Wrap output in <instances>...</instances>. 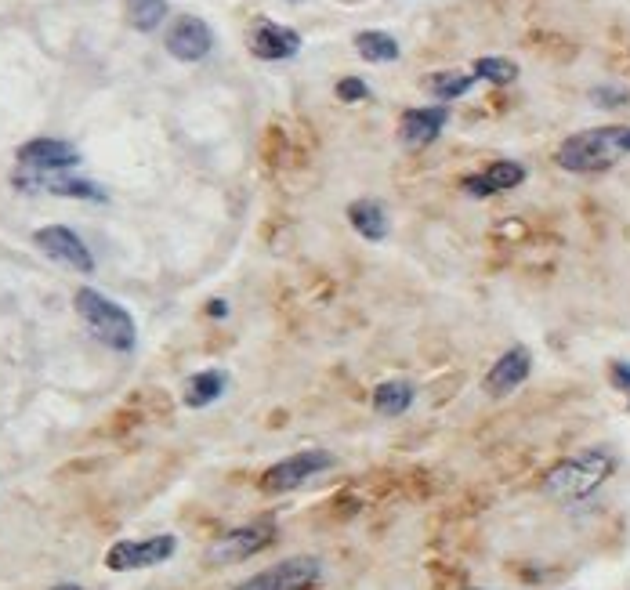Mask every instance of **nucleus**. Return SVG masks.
I'll return each mask as SVG.
<instances>
[{
	"label": "nucleus",
	"instance_id": "f257e3e1",
	"mask_svg": "<svg viewBox=\"0 0 630 590\" xmlns=\"http://www.w3.org/2000/svg\"><path fill=\"white\" fill-rule=\"evenodd\" d=\"M73 308H77V315L84 319V326L91 330L95 341H102L105 348H113V352H134L138 326H134V315L127 312V308H120L116 301H109V297H102L98 290H91V286L77 290Z\"/></svg>",
	"mask_w": 630,
	"mask_h": 590
},
{
	"label": "nucleus",
	"instance_id": "f03ea898",
	"mask_svg": "<svg viewBox=\"0 0 630 590\" xmlns=\"http://www.w3.org/2000/svg\"><path fill=\"white\" fill-rule=\"evenodd\" d=\"M612 467L616 460L605 453V449H583L576 457L562 460V464H554L551 471L544 475V493L551 500H583V496H591L594 489L602 486L605 478L612 475Z\"/></svg>",
	"mask_w": 630,
	"mask_h": 590
},
{
	"label": "nucleus",
	"instance_id": "7ed1b4c3",
	"mask_svg": "<svg viewBox=\"0 0 630 590\" xmlns=\"http://www.w3.org/2000/svg\"><path fill=\"white\" fill-rule=\"evenodd\" d=\"M623 134L627 127H598V131H580L569 134L562 145H558V167L573 174H598L609 171L612 163L620 160L627 149H623Z\"/></svg>",
	"mask_w": 630,
	"mask_h": 590
},
{
	"label": "nucleus",
	"instance_id": "20e7f679",
	"mask_svg": "<svg viewBox=\"0 0 630 590\" xmlns=\"http://www.w3.org/2000/svg\"><path fill=\"white\" fill-rule=\"evenodd\" d=\"M272 540H276V522H272V518L239 525V529H229L225 536H218V540L210 543L207 554H203V562H207L210 569L239 565V562H247V558H254L258 551H265Z\"/></svg>",
	"mask_w": 630,
	"mask_h": 590
},
{
	"label": "nucleus",
	"instance_id": "39448f33",
	"mask_svg": "<svg viewBox=\"0 0 630 590\" xmlns=\"http://www.w3.org/2000/svg\"><path fill=\"white\" fill-rule=\"evenodd\" d=\"M323 576V565L312 554H297V558H283V562L268 565L258 576L243 580L236 590H312Z\"/></svg>",
	"mask_w": 630,
	"mask_h": 590
},
{
	"label": "nucleus",
	"instance_id": "423d86ee",
	"mask_svg": "<svg viewBox=\"0 0 630 590\" xmlns=\"http://www.w3.org/2000/svg\"><path fill=\"white\" fill-rule=\"evenodd\" d=\"M334 467V457L326 453V449H305V453H294V457L279 460V464H272L261 475V493L276 496V493H290V489L305 486L308 478L323 475V471H330Z\"/></svg>",
	"mask_w": 630,
	"mask_h": 590
},
{
	"label": "nucleus",
	"instance_id": "0eeeda50",
	"mask_svg": "<svg viewBox=\"0 0 630 590\" xmlns=\"http://www.w3.org/2000/svg\"><path fill=\"white\" fill-rule=\"evenodd\" d=\"M178 551L174 536H149V540H120L105 554V569L113 572H134V569H153V565L167 562Z\"/></svg>",
	"mask_w": 630,
	"mask_h": 590
},
{
	"label": "nucleus",
	"instance_id": "6e6552de",
	"mask_svg": "<svg viewBox=\"0 0 630 590\" xmlns=\"http://www.w3.org/2000/svg\"><path fill=\"white\" fill-rule=\"evenodd\" d=\"M33 243H37V247L44 250L51 261H58V265L77 268V272H84V276H91V272H95V257H91L87 243L73 229H66V225H48V229H37V232H33Z\"/></svg>",
	"mask_w": 630,
	"mask_h": 590
},
{
	"label": "nucleus",
	"instance_id": "1a4fd4ad",
	"mask_svg": "<svg viewBox=\"0 0 630 590\" xmlns=\"http://www.w3.org/2000/svg\"><path fill=\"white\" fill-rule=\"evenodd\" d=\"M80 153L77 145L58 142V138H33L19 149V171L26 174H62L77 167Z\"/></svg>",
	"mask_w": 630,
	"mask_h": 590
},
{
	"label": "nucleus",
	"instance_id": "9d476101",
	"mask_svg": "<svg viewBox=\"0 0 630 590\" xmlns=\"http://www.w3.org/2000/svg\"><path fill=\"white\" fill-rule=\"evenodd\" d=\"M529 373H533V355H529V348L515 344V348H507V352L489 366L486 377H482V388H486V395H493V399H504V395H511V391L529 381Z\"/></svg>",
	"mask_w": 630,
	"mask_h": 590
},
{
	"label": "nucleus",
	"instance_id": "9b49d317",
	"mask_svg": "<svg viewBox=\"0 0 630 590\" xmlns=\"http://www.w3.org/2000/svg\"><path fill=\"white\" fill-rule=\"evenodd\" d=\"M210 48H214V29L196 15H182L167 29V51L178 62H200V58L210 55Z\"/></svg>",
	"mask_w": 630,
	"mask_h": 590
},
{
	"label": "nucleus",
	"instance_id": "f8f14e48",
	"mask_svg": "<svg viewBox=\"0 0 630 590\" xmlns=\"http://www.w3.org/2000/svg\"><path fill=\"white\" fill-rule=\"evenodd\" d=\"M250 51L265 62H283V58H294L301 51V33L290 26H279V22L261 19L250 33Z\"/></svg>",
	"mask_w": 630,
	"mask_h": 590
},
{
	"label": "nucleus",
	"instance_id": "ddd939ff",
	"mask_svg": "<svg viewBox=\"0 0 630 590\" xmlns=\"http://www.w3.org/2000/svg\"><path fill=\"white\" fill-rule=\"evenodd\" d=\"M15 189H40V192H51V196H66V200H95V203L105 200V192L98 189L95 181L62 178V174H26V171H15Z\"/></svg>",
	"mask_w": 630,
	"mask_h": 590
},
{
	"label": "nucleus",
	"instance_id": "4468645a",
	"mask_svg": "<svg viewBox=\"0 0 630 590\" xmlns=\"http://www.w3.org/2000/svg\"><path fill=\"white\" fill-rule=\"evenodd\" d=\"M449 124V109L446 105H424V109H406L402 113V145H410V149H424L431 145L435 138L442 134V127Z\"/></svg>",
	"mask_w": 630,
	"mask_h": 590
},
{
	"label": "nucleus",
	"instance_id": "2eb2a0df",
	"mask_svg": "<svg viewBox=\"0 0 630 590\" xmlns=\"http://www.w3.org/2000/svg\"><path fill=\"white\" fill-rule=\"evenodd\" d=\"M525 181V167L515 160H497L489 163L482 174H468L464 178V192L475 196V200H486V196H497V192H511Z\"/></svg>",
	"mask_w": 630,
	"mask_h": 590
},
{
	"label": "nucleus",
	"instance_id": "dca6fc26",
	"mask_svg": "<svg viewBox=\"0 0 630 590\" xmlns=\"http://www.w3.org/2000/svg\"><path fill=\"white\" fill-rule=\"evenodd\" d=\"M348 221H352V229L359 232L363 239H370V243H377V239L388 236V214H384V207L377 200H355L352 207H348Z\"/></svg>",
	"mask_w": 630,
	"mask_h": 590
},
{
	"label": "nucleus",
	"instance_id": "f3484780",
	"mask_svg": "<svg viewBox=\"0 0 630 590\" xmlns=\"http://www.w3.org/2000/svg\"><path fill=\"white\" fill-rule=\"evenodd\" d=\"M417 402V388L410 381H384L373 388V410L381 417H402Z\"/></svg>",
	"mask_w": 630,
	"mask_h": 590
},
{
	"label": "nucleus",
	"instance_id": "a211bd4d",
	"mask_svg": "<svg viewBox=\"0 0 630 590\" xmlns=\"http://www.w3.org/2000/svg\"><path fill=\"white\" fill-rule=\"evenodd\" d=\"M225 384H229V377H225L221 370L196 373V377L185 384V406H192V410H203V406H210V402H214L221 391H225Z\"/></svg>",
	"mask_w": 630,
	"mask_h": 590
},
{
	"label": "nucleus",
	"instance_id": "6ab92c4d",
	"mask_svg": "<svg viewBox=\"0 0 630 590\" xmlns=\"http://www.w3.org/2000/svg\"><path fill=\"white\" fill-rule=\"evenodd\" d=\"M355 51L366 62H395L399 58V40L392 33H381V29H366V33L355 37Z\"/></svg>",
	"mask_w": 630,
	"mask_h": 590
},
{
	"label": "nucleus",
	"instance_id": "aec40b11",
	"mask_svg": "<svg viewBox=\"0 0 630 590\" xmlns=\"http://www.w3.org/2000/svg\"><path fill=\"white\" fill-rule=\"evenodd\" d=\"M478 77H468V73H457V69H442V73H431L428 80H424V87H428L431 95L439 98V102H453V98H464L475 87Z\"/></svg>",
	"mask_w": 630,
	"mask_h": 590
},
{
	"label": "nucleus",
	"instance_id": "412c9836",
	"mask_svg": "<svg viewBox=\"0 0 630 590\" xmlns=\"http://www.w3.org/2000/svg\"><path fill=\"white\" fill-rule=\"evenodd\" d=\"M127 15H131L134 29L153 33V29L167 19V0H127Z\"/></svg>",
	"mask_w": 630,
	"mask_h": 590
},
{
	"label": "nucleus",
	"instance_id": "4be33fe9",
	"mask_svg": "<svg viewBox=\"0 0 630 590\" xmlns=\"http://www.w3.org/2000/svg\"><path fill=\"white\" fill-rule=\"evenodd\" d=\"M475 77L478 80H489V84H515L518 80V66L511 58H497V55H486L475 62Z\"/></svg>",
	"mask_w": 630,
	"mask_h": 590
},
{
	"label": "nucleus",
	"instance_id": "5701e85b",
	"mask_svg": "<svg viewBox=\"0 0 630 590\" xmlns=\"http://www.w3.org/2000/svg\"><path fill=\"white\" fill-rule=\"evenodd\" d=\"M337 98L341 102H363V98H370V87H366V80H359V77H344L341 84H337Z\"/></svg>",
	"mask_w": 630,
	"mask_h": 590
},
{
	"label": "nucleus",
	"instance_id": "b1692460",
	"mask_svg": "<svg viewBox=\"0 0 630 590\" xmlns=\"http://www.w3.org/2000/svg\"><path fill=\"white\" fill-rule=\"evenodd\" d=\"M591 98L602 105V109H620V105L630 102V95L623 91V87H594Z\"/></svg>",
	"mask_w": 630,
	"mask_h": 590
},
{
	"label": "nucleus",
	"instance_id": "393cba45",
	"mask_svg": "<svg viewBox=\"0 0 630 590\" xmlns=\"http://www.w3.org/2000/svg\"><path fill=\"white\" fill-rule=\"evenodd\" d=\"M609 377H612V384H616V388L627 391V399H630V362H612Z\"/></svg>",
	"mask_w": 630,
	"mask_h": 590
},
{
	"label": "nucleus",
	"instance_id": "a878e982",
	"mask_svg": "<svg viewBox=\"0 0 630 590\" xmlns=\"http://www.w3.org/2000/svg\"><path fill=\"white\" fill-rule=\"evenodd\" d=\"M207 315H214V319H218V315H229V305H225V301H210Z\"/></svg>",
	"mask_w": 630,
	"mask_h": 590
},
{
	"label": "nucleus",
	"instance_id": "bb28decb",
	"mask_svg": "<svg viewBox=\"0 0 630 590\" xmlns=\"http://www.w3.org/2000/svg\"><path fill=\"white\" fill-rule=\"evenodd\" d=\"M623 149L630 153V127H627V134H623Z\"/></svg>",
	"mask_w": 630,
	"mask_h": 590
},
{
	"label": "nucleus",
	"instance_id": "cd10ccee",
	"mask_svg": "<svg viewBox=\"0 0 630 590\" xmlns=\"http://www.w3.org/2000/svg\"><path fill=\"white\" fill-rule=\"evenodd\" d=\"M55 590H80V587H69V583H66V587H55Z\"/></svg>",
	"mask_w": 630,
	"mask_h": 590
}]
</instances>
